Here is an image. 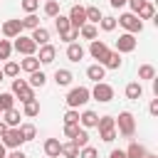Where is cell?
I'll return each mask as SVG.
<instances>
[{
	"instance_id": "6da1fadb",
	"label": "cell",
	"mask_w": 158,
	"mask_h": 158,
	"mask_svg": "<svg viewBox=\"0 0 158 158\" xmlns=\"http://www.w3.org/2000/svg\"><path fill=\"white\" fill-rule=\"evenodd\" d=\"M116 128H118V133H121L123 138H131L133 131H136V118H133V114H131V111H121L118 118H116Z\"/></svg>"
},
{
	"instance_id": "7a4b0ae2",
	"label": "cell",
	"mask_w": 158,
	"mask_h": 158,
	"mask_svg": "<svg viewBox=\"0 0 158 158\" xmlns=\"http://www.w3.org/2000/svg\"><path fill=\"white\" fill-rule=\"evenodd\" d=\"M89 96H91V91L86 86H74L67 94V104H69V109H77V106H84L89 101Z\"/></svg>"
},
{
	"instance_id": "3957f363",
	"label": "cell",
	"mask_w": 158,
	"mask_h": 158,
	"mask_svg": "<svg viewBox=\"0 0 158 158\" xmlns=\"http://www.w3.org/2000/svg\"><path fill=\"white\" fill-rule=\"evenodd\" d=\"M126 32H131V35H138L141 30H143V22L138 20V15H133V12H123L118 20H116Z\"/></svg>"
},
{
	"instance_id": "277c9868",
	"label": "cell",
	"mask_w": 158,
	"mask_h": 158,
	"mask_svg": "<svg viewBox=\"0 0 158 158\" xmlns=\"http://www.w3.org/2000/svg\"><path fill=\"white\" fill-rule=\"evenodd\" d=\"M91 96H94L96 101H101V104H109V101L114 99V86L106 84V81H96V86L91 89Z\"/></svg>"
},
{
	"instance_id": "5b68a950",
	"label": "cell",
	"mask_w": 158,
	"mask_h": 158,
	"mask_svg": "<svg viewBox=\"0 0 158 158\" xmlns=\"http://www.w3.org/2000/svg\"><path fill=\"white\" fill-rule=\"evenodd\" d=\"M12 49H17L20 54H35V49H37V44L32 42V37H25V35H17L15 37V44H12Z\"/></svg>"
},
{
	"instance_id": "8992f818",
	"label": "cell",
	"mask_w": 158,
	"mask_h": 158,
	"mask_svg": "<svg viewBox=\"0 0 158 158\" xmlns=\"http://www.w3.org/2000/svg\"><path fill=\"white\" fill-rule=\"evenodd\" d=\"M89 54H91L99 64H104V59L109 57V47H106V42H104V40H91V44H89Z\"/></svg>"
},
{
	"instance_id": "52a82bcc",
	"label": "cell",
	"mask_w": 158,
	"mask_h": 158,
	"mask_svg": "<svg viewBox=\"0 0 158 158\" xmlns=\"http://www.w3.org/2000/svg\"><path fill=\"white\" fill-rule=\"evenodd\" d=\"M2 143H5V148H20V146L25 143V138H22L20 128L15 126V128H7V131L2 133Z\"/></svg>"
},
{
	"instance_id": "ba28073f",
	"label": "cell",
	"mask_w": 158,
	"mask_h": 158,
	"mask_svg": "<svg viewBox=\"0 0 158 158\" xmlns=\"http://www.w3.org/2000/svg\"><path fill=\"white\" fill-rule=\"evenodd\" d=\"M136 37L131 35V32H123V35H118V40H116V52L118 54H123V52H133L136 49Z\"/></svg>"
},
{
	"instance_id": "9c48e42d",
	"label": "cell",
	"mask_w": 158,
	"mask_h": 158,
	"mask_svg": "<svg viewBox=\"0 0 158 158\" xmlns=\"http://www.w3.org/2000/svg\"><path fill=\"white\" fill-rule=\"evenodd\" d=\"M67 17H69V25L79 30V27L86 22V10H84L81 5H72V10H69V15H67Z\"/></svg>"
},
{
	"instance_id": "30bf717a",
	"label": "cell",
	"mask_w": 158,
	"mask_h": 158,
	"mask_svg": "<svg viewBox=\"0 0 158 158\" xmlns=\"http://www.w3.org/2000/svg\"><path fill=\"white\" fill-rule=\"evenodd\" d=\"M0 35L7 37V40H15L17 35H22V22H20V20H7V22L0 27Z\"/></svg>"
},
{
	"instance_id": "8fae6325",
	"label": "cell",
	"mask_w": 158,
	"mask_h": 158,
	"mask_svg": "<svg viewBox=\"0 0 158 158\" xmlns=\"http://www.w3.org/2000/svg\"><path fill=\"white\" fill-rule=\"evenodd\" d=\"M54 57H57V49H54L49 42L40 47V57H37V59H40V64H52V62H54Z\"/></svg>"
},
{
	"instance_id": "7c38bea8",
	"label": "cell",
	"mask_w": 158,
	"mask_h": 158,
	"mask_svg": "<svg viewBox=\"0 0 158 158\" xmlns=\"http://www.w3.org/2000/svg\"><path fill=\"white\" fill-rule=\"evenodd\" d=\"M30 37H32V42H35L37 47H42V44L49 42V30H47V27H35Z\"/></svg>"
},
{
	"instance_id": "4fadbf2b",
	"label": "cell",
	"mask_w": 158,
	"mask_h": 158,
	"mask_svg": "<svg viewBox=\"0 0 158 158\" xmlns=\"http://www.w3.org/2000/svg\"><path fill=\"white\" fill-rule=\"evenodd\" d=\"M67 57H69V62H81V59H84V47H81L79 42H69Z\"/></svg>"
},
{
	"instance_id": "5bb4252c",
	"label": "cell",
	"mask_w": 158,
	"mask_h": 158,
	"mask_svg": "<svg viewBox=\"0 0 158 158\" xmlns=\"http://www.w3.org/2000/svg\"><path fill=\"white\" fill-rule=\"evenodd\" d=\"M141 96H143V86H141V81H131V84H126V99L138 101Z\"/></svg>"
},
{
	"instance_id": "9a60e30c",
	"label": "cell",
	"mask_w": 158,
	"mask_h": 158,
	"mask_svg": "<svg viewBox=\"0 0 158 158\" xmlns=\"http://www.w3.org/2000/svg\"><path fill=\"white\" fill-rule=\"evenodd\" d=\"M104 74H106V69H104V64H91V67H86V77L91 79V81H101L104 79Z\"/></svg>"
},
{
	"instance_id": "2e32d148",
	"label": "cell",
	"mask_w": 158,
	"mask_h": 158,
	"mask_svg": "<svg viewBox=\"0 0 158 158\" xmlns=\"http://www.w3.org/2000/svg\"><path fill=\"white\" fill-rule=\"evenodd\" d=\"M27 84H30L32 89H37V86L42 89V86L47 84V74H44V72H40V69H37V72H30V79H27Z\"/></svg>"
},
{
	"instance_id": "e0dca14e",
	"label": "cell",
	"mask_w": 158,
	"mask_h": 158,
	"mask_svg": "<svg viewBox=\"0 0 158 158\" xmlns=\"http://www.w3.org/2000/svg\"><path fill=\"white\" fill-rule=\"evenodd\" d=\"M136 15H138V20H153V17H156V7H153V2H148V0H146V2L138 7V12H136Z\"/></svg>"
},
{
	"instance_id": "ac0fdd59",
	"label": "cell",
	"mask_w": 158,
	"mask_h": 158,
	"mask_svg": "<svg viewBox=\"0 0 158 158\" xmlns=\"http://www.w3.org/2000/svg\"><path fill=\"white\" fill-rule=\"evenodd\" d=\"M72 79H74V77H72L69 69H57V72H54V81H57V86H69Z\"/></svg>"
},
{
	"instance_id": "d6986e66",
	"label": "cell",
	"mask_w": 158,
	"mask_h": 158,
	"mask_svg": "<svg viewBox=\"0 0 158 158\" xmlns=\"http://www.w3.org/2000/svg\"><path fill=\"white\" fill-rule=\"evenodd\" d=\"M5 114V123H7V128H15V126H20V111L12 106V109H7V111H2Z\"/></svg>"
},
{
	"instance_id": "ffe728a7",
	"label": "cell",
	"mask_w": 158,
	"mask_h": 158,
	"mask_svg": "<svg viewBox=\"0 0 158 158\" xmlns=\"http://www.w3.org/2000/svg\"><path fill=\"white\" fill-rule=\"evenodd\" d=\"M96 128H99V133H104V131H114V128H116V118H114V116H99Z\"/></svg>"
},
{
	"instance_id": "44dd1931",
	"label": "cell",
	"mask_w": 158,
	"mask_h": 158,
	"mask_svg": "<svg viewBox=\"0 0 158 158\" xmlns=\"http://www.w3.org/2000/svg\"><path fill=\"white\" fill-rule=\"evenodd\" d=\"M59 148H62L59 138H47V141H44V153H47L49 158H57V156H59Z\"/></svg>"
},
{
	"instance_id": "7402d4cb",
	"label": "cell",
	"mask_w": 158,
	"mask_h": 158,
	"mask_svg": "<svg viewBox=\"0 0 158 158\" xmlns=\"http://www.w3.org/2000/svg\"><path fill=\"white\" fill-rule=\"evenodd\" d=\"M54 27H57V32H59V37H62L64 32H69V30H72V25H69V17L59 12V15L54 17Z\"/></svg>"
},
{
	"instance_id": "603a6c76",
	"label": "cell",
	"mask_w": 158,
	"mask_h": 158,
	"mask_svg": "<svg viewBox=\"0 0 158 158\" xmlns=\"http://www.w3.org/2000/svg\"><path fill=\"white\" fill-rule=\"evenodd\" d=\"M20 69H25V72H37V69H40V59H37L35 54H27V57L20 62Z\"/></svg>"
},
{
	"instance_id": "cb8c5ba5",
	"label": "cell",
	"mask_w": 158,
	"mask_h": 158,
	"mask_svg": "<svg viewBox=\"0 0 158 158\" xmlns=\"http://www.w3.org/2000/svg\"><path fill=\"white\" fill-rule=\"evenodd\" d=\"M79 35H81L84 40H96L99 30H96V25H91V22H84V25L79 27Z\"/></svg>"
},
{
	"instance_id": "d4e9b609",
	"label": "cell",
	"mask_w": 158,
	"mask_h": 158,
	"mask_svg": "<svg viewBox=\"0 0 158 158\" xmlns=\"http://www.w3.org/2000/svg\"><path fill=\"white\" fill-rule=\"evenodd\" d=\"M96 121H99V116H96L94 111H84V114H79V123H81L84 128H91V126H96Z\"/></svg>"
},
{
	"instance_id": "484cf974",
	"label": "cell",
	"mask_w": 158,
	"mask_h": 158,
	"mask_svg": "<svg viewBox=\"0 0 158 158\" xmlns=\"http://www.w3.org/2000/svg\"><path fill=\"white\" fill-rule=\"evenodd\" d=\"M146 153H148V151H146V146H141V143H136V141L126 148V156H128V158H143Z\"/></svg>"
},
{
	"instance_id": "4316f807",
	"label": "cell",
	"mask_w": 158,
	"mask_h": 158,
	"mask_svg": "<svg viewBox=\"0 0 158 158\" xmlns=\"http://www.w3.org/2000/svg\"><path fill=\"white\" fill-rule=\"evenodd\" d=\"M121 67V54L118 52H109V57L104 59V69H118Z\"/></svg>"
},
{
	"instance_id": "83f0119b",
	"label": "cell",
	"mask_w": 158,
	"mask_h": 158,
	"mask_svg": "<svg viewBox=\"0 0 158 158\" xmlns=\"http://www.w3.org/2000/svg\"><path fill=\"white\" fill-rule=\"evenodd\" d=\"M59 156H64V158H79V148H77L72 141H69V143H62Z\"/></svg>"
},
{
	"instance_id": "f1b7e54d",
	"label": "cell",
	"mask_w": 158,
	"mask_h": 158,
	"mask_svg": "<svg viewBox=\"0 0 158 158\" xmlns=\"http://www.w3.org/2000/svg\"><path fill=\"white\" fill-rule=\"evenodd\" d=\"M20 22H22V30H35V27H40V17H37L35 12H27V17H22Z\"/></svg>"
},
{
	"instance_id": "f546056e",
	"label": "cell",
	"mask_w": 158,
	"mask_h": 158,
	"mask_svg": "<svg viewBox=\"0 0 158 158\" xmlns=\"http://www.w3.org/2000/svg\"><path fill=\"white\" fill-rule=\"evenodd\" d=\"M84 10H86V22H91V25H99V20L104 17V15H101V10H99V7H94V5H91V7H84Z\"/></svg>"
},
{
	"instance_id": "4dcf8cb0",
	"label": "cell",
	"mask_w": 158,
	"mask_h": 158,
	"mask_svg": "<svg viewBox=\"0 0 158 158\" xmlns=\"http://www.w3.org/2000/svg\"><path fill=\"white\" fill-rule=\"evenodd\" d=\"M138 79H156V67L153 64H141L138 67Z\"/></svg>"
},
{
	"instance_id": "1f68e13d",
	"label": "cell",
	"mask_w": 158,
	"mask_h": 158,
	"mask_svg": "<svg viewBox=\"0 0 158 158\" xmlns=\"http://www.w3.org/2000/svg\"><path fill=\"white\" fill-rule=\"evenodd\" d=\"M22 106H25V116H30V118L40 114V101H37V99H30V101H25Z\"/></svg>"
},
{
	"instance_id": "d6a6232c",
	"label": "cell",
	"mask_w": 158,
	"mask_h": 158,
	"mask_svg": "<svg viewBox=\"0 0 158 158\" xmlns=\"http://www.w3.org/2000/svg\"><path fill=\"white\" fill-rule=\"evenodd\" d=\"M17 128H20V133H22V138H25V141H32V138L37 136V128H35L32 123H20Z\"/></svg>"
},
{
	"instance_id": "836d02e7",
	"label": "cell",
	"mask_w": 158,
	"mask_h": 158,
	"mask_svg": "<svg viewBox=\"0 0 158 158\" xmlns=\"http://www.w3.org/2000/svg\"><path fill=\"white\" fill-rule=\"evenodd\" d=\"M72 143H74L77 148H84V146L89 143V133H86V128H79V131H77V136L72 138Z\"/></svg>"
},
{
	"instance_id": "e575fe53",
	"label": "cell",
	"mask_w": 158,
	"mask_h": 158,
	"mask_svg": "<svg viewBox=\"0 0 158 158\" xmlns=\"http://www.w3.org/2000/svg\"><path fill=\"white\" fill-rule=\"evenodd\" d=\"M12 106H15V96H12V94H7V91H5V94H0V114H2V111H7V109H12Z\"/></svg>"
},
{
	"instance_id": "d590c367",
	"label": "cell",
	"mask_w": 158,
	"mask_h": 158,
	"mask_svg": "<svg viewBox=\"0 0 158 158\" xmlns=\"http://www.w3.org/2000/svg\"><path fill=\"white\" fill-rule=\"evenodd\" d=\"M44 15L47 17H57L59 15V2L57 0H47L44 2Z\"/></svg>"
},
{
	"instance_id": "8d00e7d4",
	"label": "cell",
	"mask_w": 158,
	"mask_h": 158,
	"mask_svg": "<svg viewBox=\"0 0 158 158\" xmlns=\"http://www.w3.org/2000/svg\"><path fill=\"white\" fill-rule=\"evenodd\" d=\"M2 74H5V77H17V74H20V64H17V62H5Z\"/></svg>"
},
{
	"instance_id": "74e56055",
	"label": "cell",
	"mask_w": 158,
	"mask_h": 158,
	"mask_svg": "<svg viewBox=\"0 0 158 158\" xmlns=\"http://www.w3.org/2000/svg\"><path fill=\"white\" fill-rule=\"evenodd\" d=\"M15 96H17V99H20L22 104H25V101H30V99H35V91H32V86L27 84V86H22V89H20V91H17Z\"/></svg>"
},
{
	"instance_id": "f35d334b",
	"label": "cell",
	"mask_w": 158,
	"mask_h": 158,
	"mask_svg": "<svg viewBox=\"0 0 158 158\" xmlns=\"http://www.w3.org/2000/svg\"><path fill=\"white\" fill-rule=\"evenodd\" d=\"M99 25H101V30H104V32H111V30L116 27V17L106 15V17H101V20H99Z\"/></svg>"
},
{
	"instance_id": "ab89813d",
	"label": "cell",
	"mask_w": 158,
	"mask_h": 158,
	"mask_svg": "<svg viewBox=\"0 0 158 158\" xmlns=\"http://www.w3.org/2000/svg\"><path fill=\"white\" fill-rule=\"evenodd\" d=\"M79 158H99V151L94 148V146H84V148H79Z\"/></svg>"
},
{
	"instance_id": "60d3db41",
	"label": "cell",
	"mask_w": 158,
	"mask_h": 158,
	"mask_svg": "<svg viewBox=\"0 0 158 158\" xmlns=\"http://www.w3.org/2000/svg\"><path fill=\"white\" fill-rule=\"evenodd\" d=\"M10 52H12V44L7 40H0V59H10Z\"/></svg>"
},
{
	"instance_id": "b9f144b4",
	"label": "cell",
	"mask_w": 158,
	"mask_h": 158,
	"mask_svg": "<svg viewBox=\"0 0 158 158\" xmlns=\"http://www.w3.org/2000/svg\"><path fill=\"white\" fill-rule=\"evenodd\" d=\"M64 123H79V111L77 109H69L64 114Z\"/></svg>"
},
{
	"instance_id": "7bdbcfd3",
	"label": "cell",
	"mask_w": 158,
	"mask_h": 158,
	"mask_svg": "<svg viewBox=\"0 0 158 158\" xmlns=\"http://www.w3.org/2000/svg\"><path fill=\"white\" fill-rule=\"evenodd\" d=\"M77 131H79V123H64V136L67 138H74Z\"/></svg>"
},
{
	"instance_id": "ee69618b",
	"label": "cell",
	"mask_w": 158,
	"mask_h": 158,
	"mask_svg": "<svg viewBox=\"0 0 158 158\" xmlns=\"http://www.w3.org/2000/svg\"><path fill=\"white\" fill-rule=\"evenodd\" d=\"M40 7V0H22V10L25 12H35Z\"/></svg>"
},
{
	"instance_id": "f6af8a7d",
	"label": "cell",
	"mask_w": 158,
	"mask_h": 158,
	"mask_svg": "<svg viewBox=\"0 0 158 158\" xmlns=\"http://www.w3.org/2000/svg\"><path fill=\"white\" fill-rule=\"evenodd\" d=\"M62 40H64V42H74V40H79V30H77V27H72L69 32H64V35H62Z\"/></svg>"
},
{
	"instance_id": "bcb514c9",
	"label": "cell",
	"mask_w": 158,
	"mask_h": 158,
	"mask_svg": "<svg viewBox=\"0 0 158 158\" xmlns=\"http://www.w3.org/2000/svg\"><path fill=\"white\" fill-rule=\"evenodd\" d=\"M22 86H27V81H25V79H12V94H17Z\"/></svg>"
},
{
	"instance_id": "7dc6e473",
	"label": "cell",
	"mask_w": 158,
	"mask_h": 158,
	"mask_svg": "<svg viewBox=\"0 0 158 158\" xmlns=\"http://www.w3.org/2000/svg\"><path fill=\"white\" fill-rule=\"evenodd\" d=\"M114 138H116V128H114V131H104V133H101V141H106V143H111Z\"/></svg>"
},
{
	"instance_id": "c3c4849f",
	"label": "cell",
	"mask_w": 158,
	"mask_h": 158,
	"mask_svg": "<svg viewBox=\"0 0 158 158\" xmlns=\"http://www.w3.org/2000/svg\"><path fill=\"white\" fill-rule=\"evenodd\" d=\"M126 2H128V5H131V12H133V15H136V12H138V7H141V5H143V2H146V0H126Z\"/></svg>"
},
{
	"instance_id": "681fc988",
	"label": "cell",
	"mask_w": 158,
	"mask_h": 158,
	"mask_svg": "<svg viewBox=\"0 0 158 158\" xmlns=\"http://www.w3.org/2000/svg\"><path fill=\"white\" fill-rule=\"evenodd\" d=\"M148 111H151V116H158V99H153V101H151Z\"/></svg>"
},
{
	"instance_id": "f907efd6",
	"label": "cell",
	"mask_w": 158,
	"mask_h": 158,
	"mask_svg": "<svg viewBox=\"0 0 158 158\" xmlns=\"http://www.w3.org/2000/svg\"><path fill=\"white\" fill-rule=\"evenodd\" d=\"M5 158H27V156H25L20 148H12V153H10V156H5Z\"/></svg>"
},
{
	"instance_id": "816d5d0a",
	"label": "cell",
	"mask_w": 158,
	"mask_h": 158,
	"mask_svg": "<svg viewBox=\"0 0 158 158\" xmlns=\"http://www.w3.org/2000/svg\"><path fill=\"white\" fill-rule=\"evenodd\" d=\"M109 158H128V156H126V151H111Z\"/></svg>"
},
{
	"instance_id": "f5cc1de1",
	"label": "cell",
	"mask_w": 158,
	"mask_h": 158,
	"mask_svg": "<svg viewBox=\"0 0 158 158\" xmlns=\"http://www.w3.org/2000/svg\"><path fill=\"white\" fill-rule=\"evenodd\" d=\"M109 5H111V7H123L126 0H109Z\"/></svg>"
},
{
	"instance_id": "db71d44e",
	"label": "cell",
	"mask_w": 158,
	"mask_h": 158,
	"mask_svg": "<svg viewBox=\"0 0 158 158\" xmlns=\"http://www.w3.org/2000/svg\"><path fill=\"white\" fill-rule=\"evenodd\" d=\"M5 156H7V148H5V143L0 141V158H5Z\"/></svg>"
},
{
	"instance_id": "11a10c76",
	"label": "cell",
	"mask_w": 158,
	"mask_h": 158,
	"mask_svg": "<svg viewBox=\"0 0 158 158\" xmlns=\"http://www.w3.org/2000/svg\"><path fill=\"white\" fill-rule=\"evenodd\" d=\"M5 131H7V123H5V121H0V138H2V133H5Z\"/></svg>"
},
{
	"instance_id": "9f6ffc18",
	"label": "cell",
	"mask_w": 158,
	"mask_h": 158,
	"mask_svg": "<svg viewBox=\"0 0 158 158\" xmlns=\"http://www.w3.org/2000/svg\"><path fill=\"white\" fill-rule=\"evenodd\" d=\"M143 158H158V156H153V153H146V156H143Z\"/></svg>"
},
{
	"instance_id": "6f0895ef",
	"label": "cell",
	"mask_w": 158,
	"mask_h": 158,
	"mask_svg": "<svg viewBox=\"0 0 158 158\" xmlns=\"http://www.w3.org/2000/svg\"><path fill=\"white\" fill-rule=\"evenodd\" d=\"M2 77H5V74H2V69H0V81H2Z\"/></svg>"
},
{
	"instance_id": "680465c9",
	"label": "cell",
	"mask_w": 158,
	"mask_h": 158,
	"mask_svg": "<svg viewBox=\"0 0 158 158\" xmlns=\"http://www.w3.org/2000/svg\"><path fill=\"white\" fill-rule=\"evenodd\" d=\"M57 158H59V156H57Z\"/></svg>"
}]
</instances>
